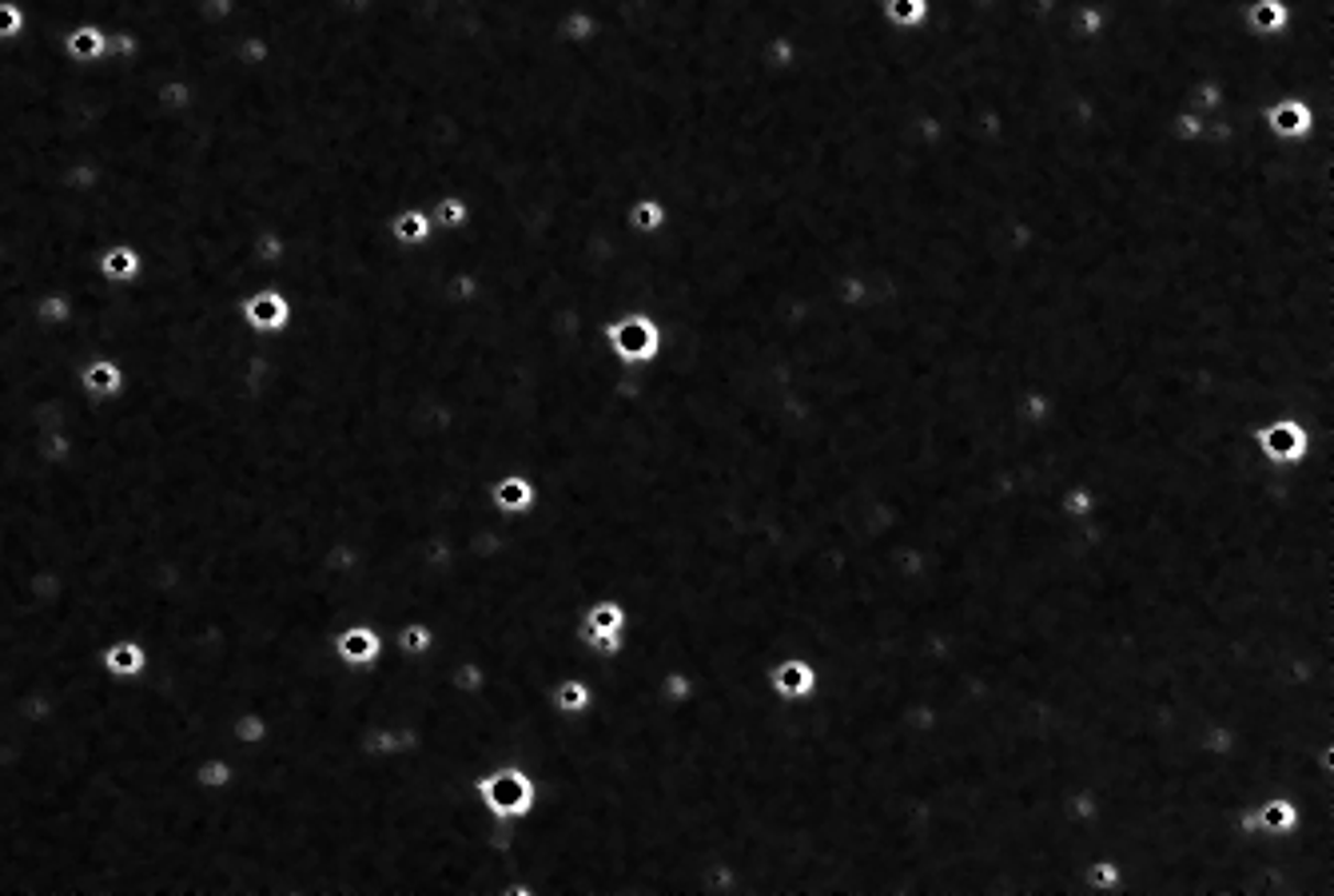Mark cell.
<instances>
[{
	"label": "cell",
	"mask_w": 1334,
	"mask_h": 896,
	"mask_svg": "<svg viewBox=\"0 0 1334 896\" xmlns=\"http://www.w3.org/2000/svg\"><path fill=\"white\" fill-rule=\"evenodd\" d=\"M876 12L888 29L912 32L925 29V21L932 17V0H876Z\"/></svg>",
	"instance_id": "5bb4252c"
},
{
	"label": "cell",
	"mask_w": 1334,
	"mask_h": 896,
	"mask_svg": "<svg viewBox=\"0 0 1334 896\" xmlns=\"http://www.w3.org/2000/svg\"><path fill=\"white\" fill-rule=\"evenodd\" d=\"M243 315H248V324L255 327V331H280V327H287V299H283V295H275V292H263V295H255V299H248L243 303Z\"/></svg>",
	"instance_id": "2e32d148"
},
{
	"label": "cell",
	"mask_w": 1334,
	"mask_h": 896,
	"mask_svg": "<svg viewBox=\"0 0 1334 896\" xmlns=\"http://www.w3.org/2000/svg\"><path fill=\"white\" fill-rule=\"evenodd\" d=\"M470 211H474V204H470L467 196H462V192H447V196L438 199L435 208H430V219H435V228H450V231H462L470 223Z\"/></svg>",
	"instance_id": "cb8c5ba5"
},
{
	"label": "cell",
	"mask_w": 1334,
	"mask_h": 896,
	"mask_svg": "<svg viewBox=\"0 0 1334 896\" xmlns=\"http://www.w3.org/2000/svg\"><path fill=\"white\" fill-rule=\"evenodd\" d=\"M550 709L558 718L573 721V718H586L590 709H594V686L586 674H566L550 686Z\"/></svg>",
	"instance_id": "8fae6325"
},
{
	"label": "cell",
	"mask_w": 1334,
	"mask_h": 896,
	"mask_svg": "<svg viewBox=\"0 0 1334 896\" xmlns=\"http://www.w3.org/2000/svg\"><path fill=\"white\" fill-rule=\"evenodd\" d=\"M602 343L610 347V354H614L622 367H649L661 359L666 327L657 324L654 315L626 312L602 327Z\"/></svg>",
	"instance_id": "7a4b0ae2"
},
{
	"label": "cell",
	"mask_w": 1334,
	"mask_h": 896,
	"mask_svg": "<svg viewBox=\"0 0 1334 896\" xmlns=\"http://www.w3.org/2000/svg\"><path fill=\"white\" fill-rule=\"evenodd\" d=\"M594 32H598V21H594V17H586V12H570V17L562 21V36H566V41H573V44L594 41Z\"/></svg>",
	"instance_id": "4316f807"
},
{
	"label": "cell",
	"mask_w": 1334,
	"mask_h": 896,
	"mask_svg": "<svg viewBox=\"0 0 1334 896\" xmlns=\"http://www.w3.org/2000/svg\"><path fill=\"white\" fill-rule=\"evenodd\" d=\"M236 782V765L228 757H204L196 761V769H192V785L199 793H208V797H223V789Z\"/></svg>",
	"instance_id": "ffe728a7"
},
{
	"label": "cell",
	"mask_w": 1334,
	"mask_h": 896,
	"mask_svg": "<svg viewBox=\"0 0 1334 896\" xmlns=\"http://www.w3.org/2000/svg\"><path fill=\"white\" fill-rule=\"evenodd\" d=\"M769 689L781 701H813L821 689V669L805 654H785L769 666Z\"/></svg>",
	"instance_id": "8992f818"
},
{
	"label": "cell",
	"mask_w": 1334,
	"mask_h": 896,
	"mask_svg": "<svg viewBox=\"0 0 1334 896\" xmlns=\"http://www.w3.org/2000/svg\"><path fill=\"white\" fill-rule=\"evenodd\" d=\"M1124 885V868L1112 861V856H1092L1084 865V893L1087 896H1104V893H1119Z\"/></svg>",
	"instance_id": "44dd1931"
},
{
	"label": "cell",
	"mask_w": 1334,
	"mask_h": 896,
	"mask_svg": "<svg viewBox=\"0 0 1334 896\" xmlns=\"http://www.w3.org/2000/svg\"><path fill=\"white\" fill-rule=\"evenodd\" d=\"M391 231H395V240L403 248H423L435 236V219H430L427 208H403L391 219Z\"/></svg>",
	"instance_id": "d6986e66"
},
{
	"label": "cell",
	"mask_w": 1334,
	"mask_h": 896,
	"mask_svg": "<svg viewBox=\"0 0 1334 896\" xmlns=\"http://www.w3.org/2000/svg\"><path fill=\"white\" fill-rule=\"evenodd\" d=\"M630 630V610L622 598H594L578 614V642H590V637H626Z\"/></svg>",
	"instance_id": "ba28073f"
},
{
	"label": "cell",
	"mask_w": 1334,
	"mask_h": 896,
	"mask_svg": "<svg viewBox=\"0 0 1334 896\" xmlns=\"http://www.w3.org/2000/svg\"><path fill=\"white\" fill-rule=\"evenodd\" d=\"M1291 24H1294L1291 0H1247V4H1243V29H1247V36H1255V41L1282 36Z\"/></svg>",
	"instance_id": "30bf717a"
},
{
	"label": "cell",
	"mask_w": 1334,
	"mask_h": 896,
	"mask_svg": "<svg viewBox=\"0 0 1334 896\" xmlns=\"http://www.w3.org/2000/svg\"><path fill=\"white\" fill-rule=\"evenodd\" d=\"M24 24H29V17H24L21 4L17 0H0V41H17L24 32Z\"/></svg>",
	"instance_id": "484cf974"
},
{
	"label": "cell",
	"mask_w": 1334,
	"mask_h": 896,
	"mask_svg": "<svg viewBox=\"0 0 1334 896\" xmlns=\"http://www.w3.org/2000/svg\"><path fill=\"white\" fill-rule=\"evenodd\" d=\"M331 649L339 657V666L347 669H371L386 666V637L379 634L371 622H351L343 630H335Z\"/></svg>",
	"instance_id": "5b68a950"
},
{
	"label": "cell",
	"mask_w": 1334,
	"mask_h": 896,
	"mask_svg": "<svg viewBox=\"0 0 1334 896\" xmlns=\"http://www.w3.org/2000/svg\"><path fill=\"white\" fill-rule=\"evenodd\" d=\"M1319 120H1323V112L1311 105V96H1275V100H1267L1259 112V124L1267 128L1275 140H1282V144L1306 140Z\"/></svg>",
	"instance_id": "277c9868"
},
{
	"label": "cell",
	"mask_w": 1334,
	"mask_h": 896,
	"mask_svg": "<svg viewBox=\"0 0 1334 896\" xmlns=\"http://www.w3.org/2000/svg\"><path fill=\"white\" fill-rule=\"evenodd\" d=\"M1056 511H1060L1063 518L1080 522V518H1087V514L1100 511V494H1095V490L1087 487V482H1072V487H1063V490H1060V499H1056Z\"/></svg>",
	"instance_id": "7402d4cb"
},
{
	"label": "cell",
	"mask_w": 1334,
	"mask_h": 896,
	"mask_svg": "<svg viewBox=\"0 0 1334 896\" xmlns=\"http://www.w3.org/2000/svg\"><path fill=\"white\" fill-rule=\"evenodd\" d=\"M626 223L637 236H657L669 223V204L661 196H637L626 208Z\"/></svg>",
	"instance_id": "ac0fdd59"
},
{
	"label": "cell",
	"mask_w": 1334,
	"mask_h": 896,
	"mask_svg": "<svg viewBox=\"0 0 1334 896\" xmlns=\"http://www.w3.org/2000/svg\"><path fill=\"white\" fill-rule=\"evenodd\" d=\"M36 319H41L44 327L68 324V319H73V303H68V295H44V299L36 303Z\"/></svg>",
	"instance_id": "d4e9b609"
},
{
	"label": "cell",
	"mask_w": 1334,
	"mask_h": 896,
	"mask_svg": "<svg viewBox=\"0 0 1334 896\" xmlns=\"http://www.w3.org/2000/svg\"><path fill=\"white\" fill-rule=\"evenodd\" d=\"M395 654L398 657H411V662H423V657L435 649V625L423 622V618H411L395 630Z\"/></svg>",
	"instance_id": "e0dca14e"
},
{
	"label": "cell",
	"mask_w": 1334,
	"mask_h": 896,
	"mask_svg": "<svg viewBox=\"0 0 1334 896\" xmlns=\"http://www.w3.org/2000/svg\"><path fill=\"white\" fill-rule=\"evenodd\" d=\"M80 383H84V395L96 398V403H105V398H120V395H124L128 375H124V367L116 363V359L100 354V359H92V363H88V367L80 371Z\"/></svg>",
	"instance_id": "7c38bea8"
},
{
	"label": "cell",
	"mask_w": 1334,
	"mask_h": 896,
	"mask_svg": "<svg viewBox=\"0 0 1334 896\" xmlns=\"http://www.w3.org/2000/svg\"><path fill=\"white\" fill-rule=\"evenodd\" d=\"M1251 447H1255V455H1259L1262 462H1271V467H1299V462L1311 459L1314 435L1303 418L1275 415V418H1262L1259 427L1251 430Z\"/></svg>",
	"instance_id": "3957f363"
},
{
	"label": "cell",
	"mask_w": 1334,
	"mask_h": 896,
	"mask_svg": "<svg viewBox=\"0 0 1334 896\" xmlns=\"http://www.w3.org/2000/svg\"><path fill=\"white\" fill-rule=\"evenodd\" d=\"M105 283H136L140 272H144V255L136 248H128V243H112L108 251H100V260H96Z\"/></svg>",
	"instance_id": "4fadbf2b"
},
{
	"label": "cell",
	"mask_w": 1334,
	"mask_h": 896,
	"mask_svg": "<svg viewBox=\"0 0 1334 896\" xmlns=\"http://www.w3.org/2000/svg\"><path fill=\"white\" fill-rule=\"evenodd\" d=\"M486 506L502 518H522L538 506V482L522 470H506V474H494L491 487H486Z\"/></svg>",
	"instance_id": "52a82bcc"
},
{
	"label": "cell",
	"mask_w": 1334,
	"mask_h": 896,
	"mask_svg": "<svg viewBox=\"0 0 1334 896\" xmlns=\"http://www.w3.org/2000/svg\"><path fill=\"white\" fill-rule=\"evenodd\" d=\"M228 733H231V741H236V745L251 750V745H263V741H267L272 725H267V718H263L260 709H240V713L231 718Z\"/></svg>",
	"instance_id": "603a6c76"
},
{
	"label": "cell",
	"mask_w": 1334,
	"mask_h": 896,
	"mask_svg": "<svg viewBox=\"0 0 1334 896\" xmlns=\"http://www.w3.org/2000/svg\"><path fill=\"white\" fill-rule=\"evenodd\" d=\"M64 56L76 64H96L108 56V32L105 29H92V24H84V29H73L64 36Z\"/></svg>",
	"instance_id": "9a60e30c"
},
{
	"label": "cell",
	"mask_w": 1334,
	"mask_h": 896,
	"mask_svg": "<svg viewBox=\"0 0 1334 896\" xmlns=\"http://www.w3.org/2000/svg\"><path fill=\"white\" fill-rule=\"evenodd\" d=\"M474 797H479V805L494 821H526L534 813V805H538V782H534V773L526 765L502 761V765H491V769L479 773Z\"/></svg>",
	"instance_id": "6da1fadb"
},
{
	"label": "cell",
	"mask_w": 1334,
	"mask_h": 896,
	"mask_svg": "<svg viewBox=\"0 0 1334 896\" xmlns=\"http://www.w3.org/2000/svg\"><path fill=\"white\" fill-rule=\"evenodd\" d=\"M100 669L116 681H136L147 674V646L140 637H112L100 649Z\"/></svg>",
	"instance_id": "9c48e42d"
}]
</instances>
